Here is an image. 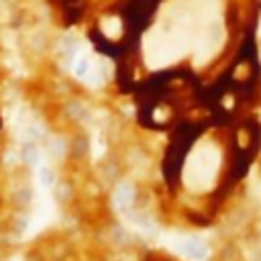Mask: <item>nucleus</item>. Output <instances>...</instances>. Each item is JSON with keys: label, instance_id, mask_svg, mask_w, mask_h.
<instances>
[{"label": "nucleus", "instance_id": "nucleus-4", "mask_svg": "<svg viewBox=\"0 0 261 261\" xmlns=\"http://www.w3.org/2000/svg\"><path fill=\"white\" fill-rule=\"evenodd\" d=\"M167 245L173 253H178L180 257L188 259V261H204L208 257V249L206 245L196 239V237H188V235H173L167 239Z\"/></svg>", "mask_w": 261, "mask_h": 261}, {"label": "nucleus", "instance_id": "nucleus-1", "mask_svg": "<svg viewBox=\"0 0 261 261\" xmlns=\"http://www.w3.org/2000/svg\"><path fill=\"white\" fill-rule=\"evenodd\" d=\"M190 47V33L184 23L176 25L173 29H151L143 39L145 61L151 69H159L163 65L173 63L180 59Z\"/></svg>", "mask_w": 261, "mask_h": 261}, {"label": "nucleus", "instance_id": "nucleus-5", "mask_svg": "<svg viewBox=\"0 0 261 261\" xmlns=\"http://www.w3.org/2000/svg\"><path fill=\"white\" fill-rule=\"evenodd\" d=\"M73 71H76V76H78V78L90 80V73L94 71V67H92L90 59H88L84 53H80L78 59H76V63H73Z\"/></svg>", "mask_w": 261, "mask_h": 261}, {"label": "nucleus", "instance_id": "nucleus-2", "mask_svg": "<svg viewBox=\"0 0 261 261\" xmlns=\"http://www.w3.org/2000/svg\"><path fill=\"white\" fill-rule=\"evenodd\" d=\"M220 167V153L214 145H200L184 167V184L192 192H204L214 184V178Z\"/></svg>", "mask_w": 261, "mask_h": 261}, {"label": "nucleus", "instance_id": "nucleus-6", "mask_svg": "<svg viewBox=\"0 0 261 261\" xmlns=\"http://www.w3.org/2000/svg\"><path fill=\"white\" fill-rule=\"evenodd\" d=\"M102 31L106 37H117L121 33V21L119 19H106L102 21Z\"/></svg>", "mask_w": 261, "mask_h": 261}, {"label": "nucleus", "instance_id": "nucleus-3", "mask_svg": "<svg viewBox=\"0 0 261 261\" xmlns=\"http://www.w3.org/2000/svg\"><path fill=\"white\" fill-rule=\"evenodd\" d=\"M220 43H222V27H220V23L218 21H208L200 29L196 41H194V63L196 65L206 63L216 53Z\"/></svg>", "mask_w": 261, "mask_h": 261}]
</instances>
